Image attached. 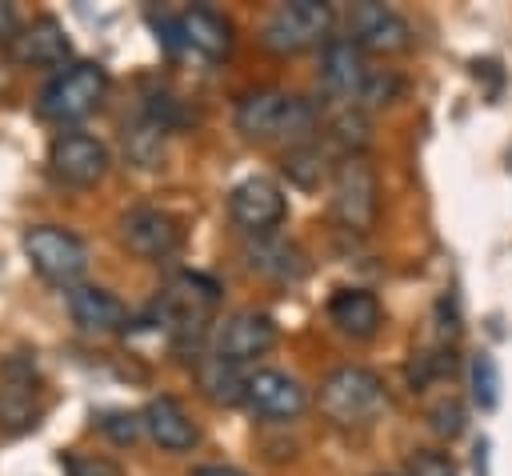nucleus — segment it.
I'll return each instance as SVG.
<instances>
[{
	"label": "nucleus",
	"instance_id": "1",
	"mask_svg": "<svg viewBox=\"0 0 512 476\" xmlns=\"http://www.w3.org/2000/svg\"><path fill=\"white\" fill-rule=\"evenodd\" d=\"M236 128L248 140H288L296 148V144H308L316 132V104L296 92L256 88V92L240 96Z\"/></svg>",
	"mask_w": 512,
	"mask_h": 476
},
{
	"label": "nucleus",
	"instance_id": "2",
	"mask_svg": "<svg viewBox=\"0 0 512 476\" xmlns=\"http://www.w3.org/2000/svg\"><path fill=\"white\" fill-rule=\"evenodd\" d=\"M104 92H108V72L100 64H92V60H76V64H68L64 72H56L44 84L36 112L44 120H52V124H76L88 112H96Z\"/></svg>",
	"mask_w": 512,
	"mask_h": 476
},
{
	"label": "nucleus",
	"instance_id": "3",
	"mask_svg": "<svg viewBox=\"0 0 512 476\" xmlns=\"http://www.w3.org/2000/svg\"><path fill=\"white\" fill-rule=\"evenodd\" d=\"M384 380L368 368H356V364H344L336 372L324 376L320 384V408L332 424L340 428H356V424H368L380 408H384Z\"/></svg>",
	"mask_w": 512,
	"mask_h": 476
},
{
	"label": "nucleus",
	"instance_id": "4",
	"mask_svg": "<svg viewBox=\"0 0 512 476\" xmlns=\"http://www.w3.org/2000/svg\"><path fill=\"white\" fill-rule=\"evenodd\" d=\"M376 208H380V184H376V168L368 164L364 152L340 156L332 168V216L340 228L348 232H368L376 224Z\"/></svg>",
	"mask_w": 512,
	"mask_h": 476
},
{
	"label": "nucleus",
	"instance_id": "5",
	"mask_svg": "<svg viewBox=\"0 0 512 476\" xmlns=\"http://www.w3.org/2000/svg\"><path fill=\"white\" fill-rule=\"evenodd\" d=\"M220 300V284L200 272H180L156 300V320L172 328L180 340H200L208 332V316Z\"/></svg>",
	"mask_w": 512,
	"mask_h": 476
},
{
	"label": "nucleus",
	"instance_id": "6",
	"mask_svg": "<svg viewBox=\"0 0 512 476\" xmlns=\"http://www.w3.org/2000/svg\"><path fill=\"white\" fill-rule=\"evenodd\" d=\"M332 32V4L324 0H288L276 4L272 16L264 20V48L268 52H304L324 44Z\"/></svg>",
	"mask_w": 512,
	"mask_h": 476
},
{
	"label": "nucleus",
	"instance_id": "7",
	"mask_svg": "<svg viewBox=\"0 0 512 476\" xmlns=\"http://www.w3.org/2000/svg\"><path fill=\"white\" fill-rule=\"evenodd\" d=\"M24 256H28V264H32L48 284H56V288H76V280H80L84 268H88V248H84L72 232L56 228V224H36V228H28V232H24Z\"/></svg>",
	"mask_w": 512,
	"mask_h": 476
},
{
	"label": "nucleus",
	"instance_id": "8",
	"mask_svg": "<svg viewBox=\"0 0 512 476\" xmlns=\"http://www.w3.org/2000/svg\"><path fill=\"white\" fill-rule=\"evenodd\" d=\"M212 356L220 360H232V364H244L252 356H264L272 344H276V320L268 312H256V308H240L232 316H224L212 336Z\"/></svg>",
	"mask_w": 512,
	"mask_h": 476
},
{
	"label": "nucleus",
	"instance_id": "9",
	"mask_svg": "<svg viewBox=\"0 0 512 476\" xmlns=\"http://www.w3.org/2000/svg\"><path fill=\"white\" fill-rule=\"evenodd\" d=\"M40 416V376L32 356H8L0 368V428L24 432Z\"/></svg>",
	"mask_w": 512,
	"mask_h": 476
},
{
	"label": "nucleus",
	"instance_id": "10",
	"mask_svg": "<svg viewBox=\"0 0 512 476\" xmlns=\"http://www.w3.org/2000/svg\"><path fill=\"white\" fill-rule=\"evenodd\" d=\"M48 172L60 180V184H72V188H88L96 180H104L108 172V148L96 140V136H84V132H60L48 148Z\"/></svg>",
	"mask_w": 512,
	"mask_h": 476
},
{
	"label": "nucleus",
	"instance_id": "11",
	"mask_svg": "<svg viewBox=\"0 0 512 476\" xmlns=\"http://www.w3.org/2000/svg\"><path fill=\"white\" fill-rule=\"evenodd\" d=\"M120 240L144 260H168L184 244V228L164 208H132L120 216Z\"/></svg>",
	"mask_w": 512,
	"mask_h": 476
},
{
	"label": "nucleus",
	"instance_id": "12",
	"mask_svg": "<svg viewBox=\"0 0 512 476\" xmlns=\"http://www.w3.org/2000/svg\"><path fill=\"white\" fill-rule=\"evenodd\" d=\"M228 212L240 228H248V236H260V232H272L284 212H288V200L280 192L276 180L268 176H248L240 180L232 192H228Z\"/></svg>",
	"mask_w": 512,
	"mask_h": 476
},
{
	"label": "nucleus",
	"instance_id": "13",
	"mask_svg": "<svg viewBox=\"0 0 512 476\" xmlns=\"http://www.w3.org/2000/svg\"><path fill=\"white\" fill-rule=\"evenodd\" d=\"M344 40H352L360 52H400V48H408L412 28L400 12H392L376 0H364V4H352Z\"/></svg>",
	"mask_w": 512,
	"mask_h": 476
},
{
	"label": "nucleus",
	"instance_id": "14",
	"mask_svg": "<svg viewBox=\"0 0 512 476\" xmlns=\"http://www.w3.org/2000/svg\"><path fill=\"white\" fill-rule=\"evenodd\" d=\"M244 404L256 412V416H268V420H292L308 408V388L288 376V372H276V368H260V372H248V388H244Z\"/></svg>",
	"mask_w": 512,
	"mask_h": 476
},
{
	"label": "nucleus",
	"instance_id": "15",
	"mask_svg": "<svg viewBox=\"0 0 512 476\" xmlns=\"http://www.w3.org/2000/svg\"><path fill=\"white\" fill-rule=\"evenodd\" d=\"M244 264L264 276V280H276V284H296L304 272H308V256L296 240L280 236V232H260V236H248L244 240Z\"/></svg>",
	"mask_w": 512,
	"mask_h": 476
},
{
	"label": "nucleus",
	"instance_id": "16",
	"mask_svg": "<svg viewBox=\"0 0 512 476\" xmlns=\"http://www.w3.org/2000/svg\"><path fill=\"white\" fill-rule=\"evenodd\" d=\"M368 64L364 52L352 40H328L324 44V60H320V88L332 104H356L368 80Z\"/></svg>",
	"mask_w": 512,
	"mask_h": 476
},
{
	"label": "nucleus",
	"instance_id": "17",
	"mask_svg": "<svg viewBox=\"0 0 512 476\" xmlns=\"http://www.w3.org/2000/svg\"><path fill=\"white\" fill-rule=\"evenodd\" d=\"M8 52H12L16 64H36V68H60L64 72V64L72 60V40L52 16H40L28 28H16V36L8 40Z\"/></svg>",
	"mask_w": 512,
	"mask_h": 476
},
{
	"label": "nucleus",
	"instance_id": "18",
	"mask_svg": "<svg viewBox=\"0 0 512 476\" xmlns=\"http://www.w3.org/2000/svg\"><path fill=\"white\" fill-rule=\"evenodd\" d=\"M68 312L72 320L84 328V332H124L128 328V308L108 292V288H96V284H76L68 288Z\"/></svg>",
	"mask_w": 512,
	"mask_h": 476
},
{
	"label": "nucleus",
	"instance_id": "19",
	"mask_svg": "<svg viewBox=\"0 0 512 476\" xmlns=\"http://www.w3.org/2000/svg\"><path fill=\"white\" fill-rule=\"evenodd\" d=\"M140 420H144V432H148L160 448H168V452H188V448H196V440H200V432H196V424L188 420L184 404L172 400V396H152V400L144 404Z\"/></svg>",
	"mask_w": 512,
	"mask_h": 476
},
{
	"label": "nucleus",
	"instance_id": "20",
	"mask_svg": "<svg viewBox=\"0 0 512 476\" xmlns=\"http://www.w3.org/2000/svg\"><path fill=\"white\" fill-rule=\"evenodd\" d=\"M328 316L332 324L352 336V340H368L376 336L380 328V300L368 292V288H340L332 300H328Z\"/></svg>",
	"mask_w": 512,
	"mask_h": 476
},
{
	"label": "nucleus",
	"instance_id": "21",
	"mask_svg": "<svg viewBox=\"0 0 512 476\" xmlns=\"http://www.w3.org/2000/svg\"><path fill=\"white\" fill-rule=\"evenodd\" d=\"M176 24H180V44L204 52L208 60H216V56H224L232 48V28L212 8H192V12L176 16Z\"/></svg>",
	"mask_w": 512,
	"mask_h": 476
},
{
	"label": "nucleus",
	"instance_id": "22",
	"mask_svg": "<svg viewBox=\"0 0 512 476\" xmlns=\"http://www.w3.org/2000/svg\"><path fill=\"white\" fill-rule=\"evenodd\" d=\"M196 380L212 404H244V388H248L244 364H232V360H220L208 352L196 360Z\"/></svg>",
	"mask_w": 512,
	"mask_h": 476
},
{
	"label": "nucleus",
	"instance_id": "23",
	"mask_svg": "<svg viewBox=\"0 0 512 476\" xmlns=\"http://www.w3.org/2000/svg\"><path fill=\"white\" fill-rule=\"evenodd\" d=\"M124 152H128L132 164L156 168V164L164 160V128L152 124V120L140 112L132 124H124Z\"/></svg>",
	"mask_w": 512,
	"mask_h": 476
},
{
	"label": "nucleus",
	"instance_id": "24",
	"mask_svg": "<svg viewBox=\"0 0 512 476\" xmlns=\"http://www.w3.org/2000/svg\"><path fill=\"white\" fill-rule=\"evenodd\" d=\"M280 168H284V176H288L296 188H308V192H312V188H320V180L328 176V152L308 140V144L288 148L284 160H280Z\"/></svg>",
	"mask_w": 512,
	"mask_h": 476
},
{
	"label": "nucleus",
	"instance_id": "25",
	"mask_svg": "<svg viewBox=\"0 0 512 476\" xmlns=\"http://www.w3.org/2000/svg\"><path fill=\"white\" fill-rule=\"evenodd\" d=\"M328 136L344 148V156L364 152V144H368V116L356 104H332L328 108Z\"/></svg>",
	"mask_w": 512,
	"mask_h": 476
},
{
	"label": "nucleus",
	"instance_id": "26",
	"mask_svg": "<svg viewBox=\"0 0 512 476\" xmlns=\"http://www.w3.org/2000/svg\"><path fill=\"white\" fill-rule=\"evenodd\" d=\"M472 400L480 404V412H492L500 404V372L488 352L472 356Z\"/></svg>",
	"mask_w": 512,
	"mask_h": 476
},
{
	"label": "nucleus",
	"instance_id": "27",
	"mask_svg": "<svg viewBox=\"0 0 512 476\" xmlns=\"http://www.w3.org/2000/svg\"><path fill=\"white\" fill-rule=\"evenodd\" d=\"M144 116L152 120V124H160L164 132L168 128H180L188 116H184V108H180V100L172 96V92H148L144 96Z\"/></svg>",
	"mask_w": 512,
	"mask_h": 476
},
{
	"label": "nucleus",
	"instance_id": "28",
	"mask_svg": "<svg viewBox=\"0 0 512 476\" xmlns=\"http://www.w3.org/2000/svg\"><path fill=\"white\" fill-rule=\"evenodd\" d=\"M396 92H400V76H392V72H368V80H364V92H360L356 108L364 112V108L388 104V100H392Z\"/></svg>",
	"mask_w": 512,
	"mask_h": 476
},
{
	"label": "nucleus",
	"instance_id": "29",
	"mask_svg": "<svg viewBox=\"0 0 512 476\" xmlns=\"http://www.w3.org/2000/svg\"><path fill=\"white\" fill-rule=\"evenodd\" d=\"M432 428H436L440 436H448V440H452V436H460V428H464V408H460L452 396H448V400H440V404L432 408Z\"/></svg>",
	"mask_w": 512,
	"mask_h": 476
},
{
	"label": "nucleus",
	"instance_id": "30",
	"mask_svg": "<svg viewBox=\"0 0 512 476\" xmlns=\"http://www.w3.org/2000/svg\"><path fill=\"white\" fill-rule=\"evenodd\" d=\"M408 476H456V464L444 452H416L408 460Z\"/></svg>",
	"mask_w": 512,
	"mask_h": 476
},
{
	"label": "nucleus",
	"instance_id": "31",
	"mask_svg": "<svg viewBox=\"0 0 512 476\" xmlns=\"http://www.w3.org/2000/svg\"><path fill=\"white\" fill-rule=\"evenodd\" d=\"M104 432H108L116 444H132V440L144 432V420H140V416H132V412H128V416H124V412H116V416H108V420H104Z\"/></svg>",
	"mask_w": 512,
	"mask_h": 476
},
{
	"label": "nucleus",
	"instance_id": "32",
	"mask_svg": "<svg viewBox=\"0 0 512 476\" xmlns=\"http://www.w3.org/2000/svg\"><path fill=\"white\" fill-rule=\"evenodd\" d=\"M68 468H72V476H120L116 464H108V460H72Z\"/></svg>",
	"mask_w": 512,
	"mask_h": 476
},
{
	"label": "nucleus",
	"instance_id": "33",
	"mask_svg": "<svg viewBox=\"0 0 512 476\" xmlns=\"http://www.w3.org/2000/svg\"><path fill=\"white\" fill-rule=\"evenodd\" d=\"M12 36H16V12H12V4L0 0V44H8Z\"/></svg>",
	"mask_w": 512,
	"mask_h": 476
},
{
	"label": "nucleus",
	"instance_id": "34",
	"mask_svg": "<svg viewBox=\"0 0 512 476\" xmlns=\"http://www.w3.org/2000/svg\"><path fill=\"white\" fill-rule=\"evenodd\" d=\"M192 476H244V472H236V468H228V464H204V468H196Z\"/></svg>",
	"mask_w": 512,
	"mask_h": 476
}]
</instances>
